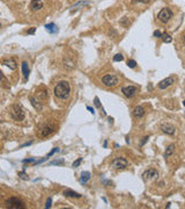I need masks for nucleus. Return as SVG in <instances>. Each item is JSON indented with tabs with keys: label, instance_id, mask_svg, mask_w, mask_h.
<instances>
[{
	"label": "nucleus",
	"instance_id": "obj_25",
	"mask_svg": "<svg viewBox=\"0 0 185 209\" xmlns=\"http://www.w3.org/2000/svg\"><path fill=\"white\" fill-rule=\"evenodd\" d=\"M88 4H89L88 1H80V3H78L76 5H74V6H73L71 10H74V11H75L78 7H80V6H82V5H88Z\"/></svg>",
	"mask_w": 185,
	"mask_h": 209
},
{
	"label": "nucleus",
	"instance_id": "obj_38",
	"mask_svg": "<svg viewBox=\"0 0 185 209\" xmlns=\"http://www.w3.org/2000/svg\"><path fill=\"white\" fill-rule=\"evenodd\" d=\"M87 109H88V110H89L90 113H92V114H94V109H92L91 107H89V106H88V107H87Z\"/></svg>",
	"mask_w": 185,
	"mask_h": 209
},
{
	"label": "nucleus",
	"instance_id": "obj_17",
	"mask_svg": "<svg viewBox=\"0 0 185 209\" xmlns=\"http://www.w3.org/2000/svg\"><path fill=\"white\" fill-rule=\"evenodd\" d=\"M45 29L48 30L50 34L58 33V27H57L55 23H48V25H45Z\"/></svg>",
	"mask_w": 185,
	"mask_h": 209
},
{
	"label": "nucleus",
	"instance_id": "obj_5",
	"mask_svg": "<svg viewBox=\"0 0 185 209\" xmlns=\"http://www.w3.org/2000/svg\"><path fill=\"white\" fill-rule=\"evenodd\" d=\"M56 130V123L55 122H48L44 127L39 130V134H41V137H48L50 136L52 133H55Z\"/></svg>",
	"mask_w": 185,
	"mask_h": 209
},
{
	"label": "nucleus",
	"instance_id": "obj_9",
	"mask_svg": "<svg viewBox=\"0 0 185 209\" xmlns=\"http://www.w3.org/2000/svg\"><path fill=\"white\" fill-rule=\"evenodd\" d=\"M174 82H175V78L174 77H168V78H165V79H163L162 81L159 82V89L160 90H165V89L170 87Z\"/></svg>",
	"mask_w": 185,
	"mask_h": 209
},
{
	"label": "nucleus",
	"instance_id": "obj_26",
	"mask_svg": "<svg viewBox=\"0 0 185 209\" xmlns=\"http://www.w3.org/2000/svg\"><path fill=\"white\" fill-rule=\"evenodd\" d=\"M127 66L131 67V69H134V67L136 66V62H135L134 59H130V61L127 62Z\"/></svg>",
	"mask_w": 185,
	"mask_h": 209
},
{
	"label": "nucleus",
	"instance_id": "obj_14",
	"mask_svg": "<svg viewBox=\"0 0 185 209\" xmlns=\"http://www.w3.org/2000/svg\"><path fill=\"white\" fill-rule=\"evenodd\" d=\"M42 7H43V1H42V0H32L31 4H30V8L34 12L42 10Z\"/></svg>",
	"mask_w": 185,
	"mask_h": 209
},
{
	"label": "nucleus",
	"instance_id": "obj_20",
	"mask_svg": "<svg viewBox=\"0 0 185 209\" xmlns=\"http://www.w3.org/2000/svg\"><path fill=\"white\" fill-rule=\"evenodd\" d=\"M74 62L73 61H71V59H65L64 61V67L65 69H67V70H72V69H74Z\"/></svg>",
	"mask_w": 185,
	"mask_h": 209
},
{
	"label": "nucleus",
	"instance_id": "obj_15",
	"mask_svg": "<svg viewBox=\"0 0 185 209\" xmlns=\"http://www.w3.org/2000/svg\"><path fill=\"white\" fill-rule=\"evenodd\" d=\"M63 194L66 196V197H76V199H80L82 195L81 194H79V193H76V192H74V191H72V189H65L64 192H63Z\"/></svg>",
	"mask_w": 185,
	"mask_h": 209
},
{
	"label": "nucleus",
	"instance_id": "obj_39",
	"mask_svg": "<svg viewBox=\"0 0 185 209\" xmlns=\"http://www.w3.org/2000/svg\"><path fill=\"white\" fill-rule=\"evenodd\" d=\"M103 184H104V185H108V184H111V181H108V180H104V181H103Z\"/></svg>",
	"mask_w": 185,
	"mask_h": 209
},
{
	"label": "nucleus",
	"instance_id": "obj_21",
	"mask_svg": "<svg viewBox=\"0 0 185 209\" xmlns=\"http://www.w3.org/2000/svg\"><path fill=\"white\" fill-rule=\"evenodd\" d=\"M29 100H30V102H31V105L34 106L35 109H37V110H41V109H42V106L36 101V99H35L34 97H29Z\"/></svg>",
	"mask_w": 185,
	"mask_h": 209
},
{
	"label": "nucleus",
	"instance_id": "obj_1",
	"mask_svg": "<svg viewBox=\"0 0 185 209\" xmlns=\"http://www.w3.org/2000/svg\"><path fill=\"white\" fill-rule=\"evenodd\" d=\"M70 93H71V86L68 81L65 80L59 81L55 87V95L60 100H66L70 97Z\"/></svg>",
	"mask_w": 185,
	"mask_h": 209
},
{
	"label": "nucleus",
	"instance_id": "obj_23",
	"mask_svg": "<svg viewBox=\"0 0 185 209\" xmlns=\"http://www.w3.org/2000/svg\"><path fill=\"white\" fill-rule=\"evenodd\" d=\"M38 98L42 99V100L46 99V98H48V91H41V92H38Z\"/></svg>",
	"mask_w": 185,
	"mask_h": 209
},
{
	"label": "nucleus",
	"instance_id": "obj_37",
	"mask_svg": "<svg viewBox=\"0 0 185 209\" xmlns=\"http://www.w3.org/2000/svg\"><path fill=\"white\" fill-rule=\"evenodd\" d=\"M148 138H149V137H148V136H147V137H145V138H144V141H142V142H141V145H144V144H145V143H146V142H147V140H148Z\"/></svg>",
	"mask_w": 185,
	"mask_h": 209
},
{
	"label": "nucleus",
	"instance_id": "obj_33",
	"mask_svg": "<svg viewBox=\"0 0 185 209\" xmlns=\"http://www.w3.org/2000/svg\"><path fill=\"white\" fill-rule=\"evenodd\" d=\"M51 203H52V199L49 197L48 201H46V204H45V208H50L51 207Z\"/></svg>",
	"mask_w": 185,
	"mask_h": 209
},
{
	"label": "nucleus",
	"instance_id": "obj_4",
	"mask_svg": "<svg viewBox=\"0 0 185 209\" xmlns=\"http://www.w3.org/2000/svg\"><path fill=\"white\" fill-rule=\"evenodd\" d=\"M6 207H8V208H20V209L26 208L24 202L21 199L15 197V196H12L8 200H6Z\"/></svg>",
	"mask_w": 185,
	"mask_h": 209
},
{
	"label": "nucleus",
	"instance_id": "obj_28",
	"mask_svg": "<svg viewBox=\"0 0 185 209\" xmlns=\"http://www.w3.org/2000/svg\"><path fill=\"white\" fill-rule=\"evenodd\" d=\"M58 151H59V148H53V149H52V151H51V152H49V155L46 156V158H49V157L53 156V155H55L56 152H58Z\"/></svg>",
	"mask_w": 185,
	"mask_h": 209
},
{
	"label": "nucleus",
	"instance_id": "obj_16",
	"mask_svg": "<svg viewBox=\"0 0 185 209\" xmlns=\"http://www.w3.org/2000/svg\"><path fill=\"white\" fill-rule=\"evenodd\" d=\"M21 67H22V73H23L24 79H28V77H29V72H30L28 63H27V62H23V63H22V65H21Z\"/></svg>",
	"mask_w": 185,
	"mask_h": 209
},
{
	"label": "nucleus",
	"instance_id": "obj_24",
	"mask_svg": "<svg viewBox=\"0 0 185 209\" xmlns=\"http://www.w3.org/2000/svg\"><path fill=\"white\" fill-rule=\"evenodd\" d=\"M124 61V56L122 54H117L113 56V62H123Z\"/></svg>",
	"mask_w": 185,
	"mask_h": 209
},
{
	"label": "nucleus",
	"instance_id": "obj_36",
	"mask_svg": "<svg viewBox=\"0 0 185 209\" xmlns=\"http://www.w3.org/2000/svg\"><path fill=\"white\" fill-rule=\"evenodd\" d=\"M35 30H36V28H31L30 30H28V31H27V34H34V33H35Z\"/></svg>",
	"mask_w": 185,
	"mask_h": 209
},
{
	"label": "nucleus",
	"instance_id": "obj_34",
	"mask_svg": "<svg viewBox=\"0 0 185 209\" xmlns=\"http://www.w3.org/2000/svg\"><path fill=\"white\" fill-rule=\"evenodd\" d=\"M154 36H155V37H162V33H161L160 30H155V31H154Z\"/></svg>",
	"mask_w": 185,
	"mask_h": 209
},
{
	"label": "nucleus",
	"instance_id": "obj_10",
	"mask_svg": "<svg viewBox=\"0 0 185 209\" xmlns=\"http://www.w3.org/2000/svg\"><path fill=\"white\" fill-rule=\"evenodd\" d=\"M161 130H162V133H164V134H167V135H170V136L175 135V133H176V128L174 127V125L169 124V123L162 124V125H161Z\"/></svg>",
	"mask_w": 185,
	"mask_h": 209
},
{
	"label": "nucleus",
	"instance_id": "obj_35",
	"mask_svg": "<svg viewBox=\"0 0 185 209\" xmlns=\"http://www.w3.org/2000/svg\"><path fill=\"white\" fill-rule=\"evenodd\" d=\"M35 161H36L35 158H29V159H24V160H23L24 164H26V163H35Z\"/></svg>",
	"mask_w": 185,
	"mask_h": 209
},
{
	"label": "nucleus",
	"instance_id": "obj_30",
	"mask_svg": "<svg viewBox=\"0 0 185 209\" xmlns=\"http://www.w3.org/2000/svg\"><path fill=\"white\" fill-rule=\"evenodd\" d=\"M65 161L64 160H53L50 163V165H63Z\"/></svg>",
	"mask_w": 185,
	"mask_h": 209
},
{
	"label": "nucleus",
	"instance_id": "obj_32",
	"mask_svg": "<svg viewBox=\"0 0 185 209\" xmlns=\"http://www.w3.org/2000/svg\"><path fill=\"white\" fill-rule=\"evenodd\" d=\"M81 161H82V158H78V159L73 163V167H78V166L81 164Z\"/></svg>",
	"mask_w": 185,
	"mask_h": 209
},
{
	"label": "nucleus",
	"instance_id": "obj_22",
	"mask_svg": "<svg viewBox=\"0 0 185 209\" xmlns=\"http://www.w3.org/2000/svg\"><path fill=\"white\" fill-rule=\"evenodd\" d=\"M161 38H162V41L164 42V43H170V42L172 41V37L169 34H167V33H163Z\"/></svg>",
	"mask_w": 185,
	"mask_h": 209
},
{
	"label": "nucleus",
	"instance_id": "obj_27",
	"mask_svg": "<svg viewBox=\"0 0 185 209\" xmlns=\"http://www.w3.org/2000/svg\"><path fill=\"white\" fill-rule=\"evenodd\" d=\"M18 176H19V177H20V178H21V179H22V180H28V179H29V177H28V174H26V173H24V172H23V171H21V172H19V173H18Z\"/></svg>",
	"mask_w": 185,
	"mask_h": 209
},
{
	"label": "nucleus",
	"instance_id": "obj_29",
	"mask_svg": "<svg viewBox=\"0 0 185 209\" xmlns=\"http://www.w3.org/2000/svg\"><path fill=\"white\" fill-rule=\"evenodd\" d=\"M133 4H138V3H141V4H149V0H132Z\"/></svg>",
	"mask_w": 185,
	"mask_h": 209
},
{
	"label": "nucleus",
	"instance_id": "obj_8",
	"mask_svg": "<svg viewBox=\"0 0 185 209\" xmlns=\"http://www.w3.org/2000/svg\"><path fill=\"white\" fill-rule=\"evenodd\" d=\"M122 93L126 97V98H133L136 93H138V87L130 85V86H125L122 89Z\"/></svg>",
	"mask_w": 185,
	"mask_h": 209
},
{
	"label": "nucleus",
	"instance_id": "obj_13",
	"mask_svg": "<svg viewBox=\"0 0 185 209\" xmlns=\"http://www.w3.org/2000/svg\"><path fill=\"white\" fill-rule=\"evenodd\" d=\"M3 65H5V66L9 67L11 70H15V69L18 67V63H16V62H15V59H13V58L5 59V61L3 62Z\"/></svg>",
	"mask_w": 185,
	"mask_h": 209
},
{
	"label": "nucleus",
	"instance_id": "obj_12",
	"mask_svg": "<svg viewBox=\"0 0 185 209\" xmlns=\"http://www.w3.org/2000/svg\"><path fill=\"white\" fill-rule=\"evenodd\" d=\"M132 115L135 117V118H141L144 115H145V108L142 106H136L133 112H132Z\"/></svg>",
	"mask_w": 185,
	"mask_h": 209
},
{
	"label": "nucleus",
	"instance_id": "obj_19",
	"mask_svg": "<svg viewBox=\"0 0 185 209\" xmlns=\"http://www.w3.org/2000/svg\"><path fill=\"white\" fill-rule=\"evenodd\" d=\"M174 153H175V144H170V145L167 148L165 152H164V158H169V157L172 156Z\"/></svg>",
	"mask_w": 185,
	"mask_h": 209
},
{
	"label": "nucleus",
	"instance_id": "obj_2",
	"mask_svg": "<svg viewBox=\"0 0 185 209\" xmlns=\"http://www.w3.org/2000/svg\"><path fill=\"white\" fill-rule=\"evenodd\" d=\"M102 82L107 87H116L119 84V79L115 74H105L102 77Z\"/></svg>",
	"mask_w": 185,
	"mask_h": 209
},
{
	"label": "nucleus",
	"instance_id": "obj_18",
	"mask_svg": "<svg viewBox=\"0 0 185 209\" xmlns=\"http://www.w3.org/2000/svg\"><path fill=\"white\" fill-rule=\"evenodd\" d=\"M90 177H91V174H90V172H88V171H84V172H82L81 173V178H80V182L81 184H86L89 179H90Z\"/></svg>",
	"mask_w": 185,
	"mask_h": 209
},
{
	"label": "nucleus",
	"instance_id": "obj_7",
	"mask_svg": "<svg viewBox=\"0 0 185 209\" xmlns=\"http://www.w3.org/2000/svg\"><path fill=\"white\" fill-rule=\"evenodd\" d=\"M171 18H172V12H171V10H169V8H163V10H161L160 13H159V15H157L159 21L162 22V23L169 22V20H170Z\"/></svg>",
	"mask_w": 185,
	"mask_h": 209
},
{
	"label": "nucleus",
	"instance_id": "obj_11",
	"mask_svg": "<svg viewBox=\"0 0 185 209\" xmlns=\"http://www.w3.org/2000/svg\"><path fill=\"white\" fill-rule=\"evenodd\" d=\"M142 177H144L145 180H151V179H154V178L159 177V172L156 170H154V169H149V170L144 172Z\"/></svg>",
	"mask_w": 185,
	"mask_h": 209
},
{
	"label": "nucleus",
	"instance_id": "obj_40",
	"mask_svg": "<svg viewBox=\"0 0 185 209\" xmlns=\"http://www.w3.org/2000/svg\"><path fill=\"white\" fill-rule=\"evenodd\" d=\"M183 105H184V106H185V100H184V101H183Z\"/></svg>",
	"mask_w": 185,
	"mask_h": 209
},
{
	"label": "nucleus",
	"instance_id": "obj_3",
	"mask_svg": "<svg viewBox=\"0 0 185 209\" xmlns=\"http://www.w3.org/2000/svg\"><path fill=\"white\" fill-rule=\"evenodd\" d=\"M11 115H12V117H13L15 121H23V120H24V116H26V114H24L22 107H21L20 105H18V103H15V105L12 106Z\"/></svg>",
	"mask_w": 185,
	"mask_h": 209
},
{
	"label": "nucleus",
	"instance_id": "obj_6",
	"mask_svg": "<svg viewBox=\"0 0 185 209\" xmlns=\"http://www.w3.org/2000/svg\"><path fill=\"white\" fill-rule=\"evenodd\" d=\"M127 165H128V161L123 157H117L111 161V167L115 170H123L125 167H127Z\"/></svg>",
	"mask_w": 185,
	"mask_h": 209
},
{
	"label": "nucleus",
	"instance_id": "obj_31",
	"mask_svg": "<svg viewBox=\"0 0 185 209\" xmlns=\"http://www.w3.org/2000/svg\"><path fill=\"white\" fill-rule=\"evenodd\" d=\"M94 103H95V106H96L97 108H101V102H100V99H99L97 97H95V99H94Z\"/></svg>",
	"mask_w": 185,
	"mask_h": 209
}]
</instances>
